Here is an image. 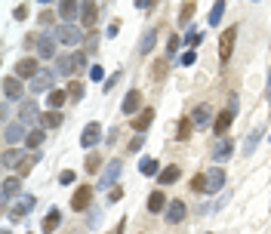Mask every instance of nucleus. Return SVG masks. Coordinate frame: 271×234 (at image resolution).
<instances>
[{"label":"nucleus","instance_id":"obj_1","mask_svg":"<svg viewBox=\"0 0 271 234\" xmlns=\"http://www.w3.org/2000/svg\"><path fill=\"white\" fill-rule=\"evenodd\" d=\"M234 114H238V96H231V99H228V108H225V111H222V114H219V117L213 120V133L225 139V133H228V127L234 123Z\"/></svg>","mask_w":271,"mask_h":234},{"label":"nucleus","instance_id":"obj_2","mask_svg":"<svg viewBox=\"0 0 271 234\" xmlns=\"http://www.w3.org/2000/svg\"><path fill=\"white\" fill-rule=\"evenodd\" d=\"M234 40H238V25L225 28V31H222V37H219V62H222V65H228V62H231Z\"/></svg>","mask_w":271,"mask_h":234},{"label":"nucleus","instance_id":"obj_3","mask_svg":"<svg viewBox=\"0 0 271 234\" xmlns=\"http://www.w3.org/2000/svg\"><path fill=\"white\" fill-rule=\"evenodd\" d=\"M86 65V52H71V56H59V74H65V77H71L74 71H80Z\"/></svg>","mask_w":271,"mask_h":234},{"label":"nucleus","instance_id":"obj_4","mask_svg":"<svg viewBox=\"0 0 271 234\" xmlns=\"http://www.w3.org/2000/svg\"><path fill=\"white\" fill-rule=\"evenodd\" d=\"M120 173H123V164H120V157H114L108 167H105V173H102V179H99V185L96 188H117V179H120Z\"/></svg>","mask_w":271,"mask_h":234},{"label":"nucleus","instance_id":"obj_5","mask_svg":"<svg viewBox=\"0 0 271 234\" xmlns=\"http://www.w3.org/2000/svg\"><path fill=\"white\" fill-rule=\"evenodd\" d=\"M37 74H40V62L34 56H25V59L15 62V77L19 80H34Z\"/></svg>","mask_w":271,"mask_h":234},{"label":"nucleus","instance_id":"obj_6","mask_svg":"<svg viewBox=\"0 0 271 234\" xmlns=\"http://www.w3.org/2000/svg\"><path fill=\"white\" fill-rule=\"evenodd\" d=\"M93 197H96V188H93V185H80V188L74 191V197H71V210L86 213L89 204H93Z\"/></svg>","mask_w":271,"mask_h":234},{"label":"nucleus","instance_id":"obj_7","mask_svg":"<svg viewBox=\"0 0 271 234\" xmlns=\"http://www.w3.org/2000/svg\"><path fill=\"white\" fill-rule=\"evenodd\" d=\"M83 37H86V31H77L74 25H62V28L56 31V40H59V43H65V46H80V43H83Z\"/></svg>","mask_w":271,"mask_h":234},{"label":"nucleus","instance_id":"obj_8","mask_svg":"<svg viewBox=\"0 0 271 234\" xmlns=\"http://www.w3.org/2000/svg\"><path fill=\"white\" fill-rule=\"evenodd\" d=\"M99 142H102V127L93 120V123H86V127H83V133H80V145H83L86 151H93Z\"/></svg>","mask_w":271,"mask_h":234},{"label":"nucleus","instance_id":"obj_9","mask_svg":"<svg viewBox=\"0 0 271 234\" xmlns=\"http://www.w3.org/2000/svg\"><path fill=\"white\" fill-rule=\"evenodd\" d=\"M185 216H188L185 201H170V207H167V213H164L167 225H182V222H185Z\"/></svg>","mask_w":271,"mask_h":234},{"label":"nucleus","instance_id":"obj_10","mask_svg":"<svg viewBox=\"0 0 271 234\" xmlns=\"http://www.w3.org/2000/svg\"><path fill=\"white\" fill-rule=\"evenodd\" d=\"M22 93H25V86H22V80H19L15 74L3 77V96H6L9 102H25V99H22Z\"/></svg>","mask_w":271,"mask_h":234},{"label":"nucleus","instance_id":"obj_11","mask_svg":"<svg viewBox=\"0 0 271 234\" xmlns=\"http://www.w3.org/2000/svg\"><path fill=\"white\" fill-rule=\"evenodd\" d=\"M80 6H83V3H77V0H62V3H59V19H62L65 25H74V19L80 15Z\"/></svg>","mask_w":271,"mask_h":234},{"label":"nucleus","instance_id":"obj_12","mask_svg":"<svg viewBox=\"0 0 271 234\" xmlns=\"http://www.w3.org/2000/svg\"><path fill=\"white\" fill-rule=\"evenodd\" d=\"M99 12H102V9H99V3H83V6H80V22H83V28H86V31H93V28H96Z\"/></svg>","mask_w":271,"mask_h":234},{"label":"nucleus","instance_id":"obj_13","mask_svg":"<svg viewBox=\"0 0 271 234\" xmlns=\"http://www.w3.org/2000/svg\"><path fill=\"white\" fill-rule=\"evenodd\" d=\"M37 56H40V59H52V56H56V34H46V31H43V34L37 37Z\"/></svg>","mask_w":271,"mask_h":234},{"label":"nucleus","instance_id":"obj_14","mask_svg":"<svg viewBox=\"0 0 271 234\" xmlns=\"http://www.w3.org/2000/svg\"><path fill=\"white\" fill-rule=\"evenodd\" d=\"M37 117H40L37 102H34V99H25V102H22V108H19V123H25V127H28V123H34Z\"/></svg>","mask_w":271,"mask_h":234},{"label":"nucleus","instance_id":"obj_15","mask_svg":"<svg viewBox=\"0 0 271 234\" xmlns=\"http://www.w3.org/2000/svg\"><path fill=\"white\" fill-rule=\"evenodd\" d=\"M231 154H234V142H231V139L216 142V148H213V160H216V167H219V164H225Z\"/></svg>","mask_w":271,"mask_h":234},{"label":"nucleus","instance_id":"obj_16","mask_svg":"<svg viewBox=\"0 0 271 234\" xmlns=\"http://www.w3.org/2000/svg\"><path fill=\"white\" fill-rule=\"evenodd\" d=\"M225 179H228L225 170H219V167L210 170V173H207V194H216L219 188H225Z\"/></svg>","mask_w":271,"mask_h":234},{"label":"nucleus","instance_id":"obj_17","mask_svg":"<svg viewBox=\"0 0 271 234\" xmlns=\"http://www.w3.org/2000/svg\"><path fill=\"white\" fill-rule=\"evenodd\" d=\"M139 108H142V93H139V89H130V93L123 96V105H120V111H123V114H136Z\"/></svg>","mask_w":271,"mask_h":234},{"label":"nucleus","instance_id":"obj_18","mask_svg":"<svg viewBox=\"0 0 271 234\" xmlns=\"http://www.w3.org/2000/svg\"><path fill=\"white\" fill-rule=\"evenodd\" d=\"M151 120H154V108H142V111H139V114L133 117V130H136V133L142 136V133H145V130L151 127Z\"/></svg>","mask_w":271,"mask_h":234},{"label":"nucleus","instance_id":"obj_19","mask_svg":"<svg viewBox=\"0 0 271 234\" xmlns=\"http://www.w3.org/2000/svg\"><path fill=\"white\" fill-rule=\"evenodd\" d=\"M62 123H65L62 111H43L40 114V130H59Z\"/></svg>","mask_w":271,"mask_h":234},{"label":"nucleus","instance_id":"obj_20","mask_svg":"<svg viewBox=\"0 0 271 234\" xmlns=\"http://www.w3.org/2000/svg\"><path fill=\"white\" fill-rule=\"evenodd\" d=\"M52 77H56V74H52L49 68H46V71H40V74L31 80V93H43V89H49V86H52Z\"/></svg>","mask_w":271,"mask_h":234},{"label":"nucleus","instance_id":"obj_21","mask_svg":"<svg viewBox=\"0 0 271 234\" xmlns=\"http://www.w3.org/2000/svg\"><path fill=\"white\" fill-rule=\"evenodd\" d=\"M170 201L164 197V191H151L148 194V213H167Z\"/></svg>","mask_w":271,"mask_h":234},{"label":"nucleus","instance_id":"obj_22","mask_svg":"<svg viewBox=\"0 0 271 234\" xmlns=\"http://www.w3.org/2000/svg\"><path fill=\"white\" fill-rule=\"evenodd\" d=\"M34 204H37V201H34L31 194H22V197H19V204L12 207V219H22V216H28V213L34 210Z\"/></svg>","mask_w":271,"mask_h":234},{"label":"nucleus","instance_id":"obj_23","mask_svg":"<svg viewBox=\"0 0 271 234\" xmlns=\"http://www.w3.org/2000/svg\"><path fill=\"white\" fill-rule=\"evenodd\" d=\"M179 176H182V170H179L176 164H170V167H164V170H160L157 182H160V185H176V182H179Z\"/></svg>","mask_w":271,"mask_h":234},{"label":"nucleus","instance_id":"obj_24","mask_svg":"<svg viewBox=\"0 0 271 234\" xmlns=\"http://www.w3.org/2000/svg\"><path fill=\"white\" fill-rule=\"evenodd\" d=\"M19 188H22V176H9V179L3 182V204H9V201L19 194Z\"/></svg>","mask_w":271,"mask_h":234},{"label":"nucleus","instance_id":"obj_25","mask_svg":"<svg viewBox=\"0 0 271 234\" xmlns=\"http://www.w3.org/2000/svg\"><path fill=\"white\" fill-rule=\"evenodd\" d=\"M59 225H62V213H59V210H49V213L43 216V222H40V228H43L46 234L59 231Z\"/></svg>","mask_w":271,"mask_h":234},{"label":"nucleus","instance_id":"obj_26","mask_svg":"<svg viewBox=\"0 0 271 234\" xmlns=\"http://www.w3.org/2000/svg\"><path fill=\"white\" fill-rule=\"evenodd\" d=\"M191 120H194V127H210V120H213L210 105H197V108H194V114H191Z\"/></svg>","mask_w":271,"mask_h":234},{"label":"nucleus","instance_id":"obj_27","mask_svg":"<svg viewBox=\"0 0 271 234\" xmlns=\"http://www.w3.org/2000/svg\"><path fill=\"white\" fill-rule=\"evenodd\" d=\"M25 136H28V133H25V123H19V120H15V123H9V127H6V133H3V139H6L9 145H15V142H19V139H25Z\"/></svg>","mask_w":271,"mask_h":234},{"label":"nucleus","instance_id":"obj_28","mask_svg":"<svg viewBox=\"0 0 271 234\" xmlns=\"http://www.w3.org/2000/svg\"><path fill=\"white\" fill-rule=\"evenodd\" d=\"M191 133H194V120H191V117H182L179 127H176V139H179V142H188Z\"/></svg>","mask_w":271,"mask_h":234},{"label":"nucleus","instance_id":"obj_29","mask_svg":"<svg viewBox=\"0 0 271 234\" xmlns=\"http://www.w3.org/2000/svg\"><path fill=\"white\" fill-rule=\"evenodd\" d=\"M22 160H25V154H22L19 148H6V151H3V167H6V170H12V167L19 170Z\"/></svg>","mask_w":271,"mask_h":234},{"label":"nucleus","instance_id":"obj_30","mask_svg":"<svg viewBox=\"0 0 271 234\" xmlns=\"http://www.w3.org/2000/svg\"><path fill=\"white\" fill-rule=\"evenodd\" d=\"M167 71H170V59L164 56L151 65V80H167Z\"/></svg>","mask_w":271,"mask_h":234},{"label":"nucleus","instance_id":"obj_31","mask_svg":"<svg viewBox=\"0 0 271 234\" xmlns=\"http://www.w3.org/2000/svg\"><path fill=\"white\" fill-rule=\"evenodd\" d=\"M43 139H46V130H31V133L25 136V145H28L31 151H37V148L43 145Z\"/></svg>","mask_w":271,"mask_h":234},{"label":"nucleus","instance_id":"obj_32","mask_svg":"<svg viewBox=\"0 0 271 234\" xmlns=\"http://www.w3.org/2000/svg\"><path fill=\"white\" fill-rule=\"evenodd\" d=\"M65 99H68V93H65V89H52V93H49V99H46L49 111H59V108L65 105Z\"/></svg>","mask_w":271,"mask_h":234},{"label":"nucleus","instance_id":"obj_33","mask_svg":"<svg viewBox=\"0 0 271 234\" xmlns=\"http://www.w3.org/2000/svg\"><path fill=\"white\" fill-rule=\"evenodd\" d=\"M139 173L142 176H160V167H157V160L145 157V160H139Z\"/></svg>","mask_w":271,"mask_h":234},{"label":"nucleus","instance_id":"obj_34","mask_svg":"<svg viewBox=\"0 0 271 234\" xmlns=\"http://www.w3.org/2000/svg\"><path fill=\"white\" fill-rule=\"evenodd\" d=\"M225 6H228L225 0H216V3H213V9H210V25H213V28H216V25H219V19L225 15Z\"/></svg>","mask_w":271,"mask_h":234},{"label":"nucleus","instance_id":"obj_35","mask_svg":"<svg viewBox=\"0 0 271 234\" xmlns=\"http://www.w3.org/2000/svg\"><path fill=\"white\" fill-rule=\"evenodd\" d=\"M154 40H157V31H145V37H142V43H139V52L148 56V52L154 49Z\"/></svg>","mask_w":271,"mask_h":234},{"label":"nucleus","instance_id":"obj_36","mask_svg":"<svg viewBox=\"0 0 271 234\" xmlns=\"http://www.w3.org/2000/svg\"><path fill=\"white\" fill-rule=\"evenodd\" d=\"M65 93H68L71 102H80V99H83V83H80V80H71V83L65 86Z\"/></svg>","mask_w":271,"mask_h":234},{"label":"nucleus","instance_id":"obj_37","mask_svg":"<svg viewBox=\"0 0 271 234\" xmlns=\"http://www.w3.org/2000/svg\"><path fill=\"white\" fill-rule=\"evenodd\" d=\"M194 12H197V6H194V3H182V12H179V25L185 28V25L194 19Z\"/></svg>","mask_w":271,"mask_h":234},{"label":"nucleus","instance_id":"obj_38","mask_svg":"<svg viewBox=\"0 0 271 234\" xmlns=\"http://www.w3.org/2000/svg\"><path fill=\"white\" fill-rule=\"evenodd\" d=\"M99 170H102V157H99V154H86V173L96 176Z\"/></svg>","mask_w":271,"mask_h":234},{"label":"nucleus","instance_id":"obj_39","mask_svg":"<svg viewBox=\"0 0 271 234\" xmlns=\"http://www.w3.org/2000/svg\"><path fill=\"white\" fill-rule=\"evenodd\" d=\"M191 191H197V194L207 191V173H197V176L191 179Z\"/></svg>","mask_w":271,"mask_h":234},{"label":"nucleus","instance_id":"obj_40","mask_svg":"<svg viewBox=\"0 0 271 234\" xmlns=\"http://www.w3.org/2000/svg\"><path fill=\"white\" fill-rule=\"evenodd\" d=\"M201 40H204V34H201V31H197V28H191V31H188V34H185V43H188V46H191V49H194V46H197V43H201Z\"/></svg>","mask_w":271,"mask_h":234},{"label":"nucleus","instance_id":"obj_41","mask_svg":"<svg viewBox=\"0 0 271 234\" xmlns=\"http://www.w3.org/2000/svg\"><path fill=\"white\" fill-rule=\"evenodd\" d=\"M262 139V130H253V136L247 139V145H244V154H253V148H256V142Z\"/></svg>","mask_w":271,"mask_h":234},{"label":"nucleus","instance_id":"obj_42","mask_svg":"<svg viewBox=\"0 0 271 234\" xmlns=\"http://www.w3.org/2000/svg\"><path fill=\"white\" fill-rule=\"evenodd\" d=\"M176 49H179V34H170V40H167V59L176 56Z\"/></svg>","mask_w":271,"mask_h":234},{"label":"nucleus","instance_id":"obj_43","mask_svg":"<svg viewBox=\"0 0 271 234\" xmlns=\"http://www.w3.org/2000/svg\"><path fill=\"white\" fill-rule=\"evenodd\" d=\"M117 80H123V71H114V74H111V77L105 80V93H111V89L117 86Z\"/></svg>","mask_w":271,"mask_h":234},{"label":"nucleus","instance_id":"obj_44","mask_svg":"<svg viewBox=\"0 0 271 234\" xmlns=\"http://www.w3.org/2000/svg\"><path fill=\"white\" fill-rule=\"evenodd\" d=\"M74 179H77V173H74V170H62V173H59V185H71Z\"/></svg>","mask_w":271,"mask_h":234},{"label":"nucleus","instance_id":"obj_45","mask_svg":"<svg viewBox=\"0 0 271 234\" xmlns=\"http://www.w3.org/2000/svg\"><path fill=\"white\" fill-rule=\"evenodd\" d=\"M96 49H99V37H96V34H89V37H86V56H93Z\"/></svg>","mask_w":271,"mask_h":234},{"label":"nucleus","instance_id":"obj_46","mask_svg":"<svg viewBox=\"0 0 271 234\" xmlns=\"http://www.w3.org/2000/svg\"><path fill=\"white\" fill-rule=\"evenodd\" d=\"M102 77H105V68L102 65H93L89 68V80H102Z\"/></svg>","mask_w":271,"mask_h":234},{"label":"nucleus","instance_id":"obj_47","mask_svg":"<svg viewBox=\"0 0 271 234\" xmlns=\"http://www.w3.org/2000/svg\"><path fill=\"white\" fill-rule=\"evenodd\" d=\"M120 197H123V188H120V185H117V188H111V191H108V204H117V201H120Z\"/></svg>","mask_w":271,"mask_h":234},{"label":"nucleus","instance_id":"obj_48","mask_svg":"<svg viewBox=\"0 0 271 234\" xmlns=\"http://www.w3.org/2000/svg\"><path fill=\"white\" fill-rule=\"evenodd\" d=\"M194 59H197V56H194V49H188V52H182V59H179V62H182V65H194Z\"/></svg>","mask_w":271,"mask_h":234},{"label":"nucleus","instance_id":"obj_49","mask_svg":"<svg viewBox=\"0 0 271 234\" xmlns=\"http://www.w3.org/2000/svg\"><path fill=\"white\" fill-rule=\"evenodd\" d=\"M136 6H139V9H154L157 0H136Z\"/></svg>","mask_w":271,"mask_h":234},{"label":"nucleus","instance_id":"obj_50","mask_svg":"<svg viewBox=\"0 0 271 234\" xmlns=\"http://www.w3.org/2000/svg\"><path fill=\"white\" fill-rule=\"evenodd\" d=\"M142 145H145V139H142V136H136V139L130 142V151H142Z\"/></svg>","mask_w":271,"mask_h":234},{"label":"nucleus","instance_id":"obj_51","mask_svg":"<svg viewBox=\"0 0 271 234\" xmlns=\"http://www.w3.org/2000/svg\"><path fill=\"white\" fill-rule=\"evenodd\" d=\"M12 15H15V19H28V6H25V3H22V6H15V12H12Z\"/></svg>","mask_w":271,"mask_h":234},{"label":"nucleus","instance_id":"obj_52","mask_svg":"<svg viewBox=\"0 0 271 234\" xmlns=\"http://www.w3.org/2000/svg\"><path fill=\"white\" fill-rule=\"evenodd\" d=\"M117 34H120V22L114 19V22H111V28H108V37H117Z\"/></svg>","mask_w":271,"mask_h":234},{"label":"nucleus","instance_id":"obj_53","mask_svg":"<svg viewBox=\"0 0 271 234\" xmlns=\"http://www.w3.org/2000/svg\"><path fill=\"white\" fill-rule=\"evenodd\" d=\"M49 22H52V12H43V15H40V25L49 28Z\"/></svg>","mask_w":271,"mask_h":234},{"label":"nucleus","instance_id":"obj_54","mask_svg":"<svg viewBox=\"0 0 271 234\" xmlns=\"http://www.w3.org/2000/svg\"><path fill=\"white\" fill-rule=\"evenodd\" d=\"M268 102H271V68H268Z\"/></svg>","mask_w":271,"mask_h":234},{"label":"nucleus","instance_id":"obj_55","mask_svg":"<svg viewBox=\"0 0 271 234\" xmlns=\"http://www.w3.org/2000/svg\"><path fill=\"white\" fill-rule=\"evenodd\" d=\"M3 234H9V231H3Z\"/></svg>","mask_w":271,"mask_h":234}]
</instances>
